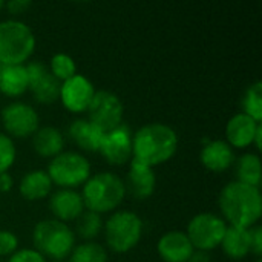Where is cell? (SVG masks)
I'll return each mask as SVG.
<instances>
[{"label":"cell","instance_id":"6da1fadb","mask_svg":"<svg viewBox=\"0 0 262 262\" xmlns=\"http://www.w3.org/2000/svg\"><path fill=\"white\" fill-rule=\"evenodd\" d=\"M221 218L227 226L250 229L262 216V193L259 187L243 184L236 180L227 183L218 196Z\"/></svg>","mask_w":262,"mask_h":262},{"label":"cell","instance_id":"7a4b0ae2","mask_svg":"<svg viewBox=\"0 0 262 262\" xmlns=\"http://www.w3.org/2000/svg\"><path fill=\"white\" fill-rule=\"evenodd\" d=\"M180 138L173 127L164 123H147L132 137V160L157 167L169 160L178 150Z\"/></svg>","mask_w":262,"mask_h":262},{"label":"cell","instance_id":"3957f363","mask_svg":"<svg viewBox=\"0 0 262 262\" xmlns=\"http://www.w3.org/2000/svg\"><path fill=\"white\" fill-rule=\"evenodd\" d=\"M84 209L98 215L115 212L126 198V186L121 177L114 172H98L89 177L81 186Z\"/></svg>","mask_w":262,"mask_h":262},{"label":"cell","instance_id":"277c9868","mask_svg":"<svg viewBox=\"0 0 262 262\" xmlns=\"http://www.w3.org/2000/svg\"><path fill=\"white\" fill-rule=\"evenodd\" d=\"M75 232L66 224L54 218L38 221L32 229L34 249L46 259L63 261L77 246Z\"/></svg>","mask_w":262,"mask_h":262},{"label":"cell","instance_id":"5b68a950","mask_svg":"<svg viewBox=\"0 0 262 262\" xmlns=\"http://www.w3.org/2000/svg\"><path fill=\"white\" fill-rule=\"evenodd\" d=\"M37 46L29 25L17 18L0 21V64H26Z\"/></svg>","mask_w":262,"mask_h":262},{"label":"cell","instance_id":"8992f818","mask_svg":"<svg viewBox=\"0 0 262 262\" xmlns=\"http://www.w3.org/2000/svg\"><path fill=\"white\" fill-rule=\"evenodd\" d=\"M143 220L130 210H115L103 224L106 246L114 253L134 250L143 236Z\"/></svg>","mask_w":262,"mask_h":262},{"label":"cell","instance_id":"52a82bcc","mask_svg":"<svg viewBox=\"0 0 262 262\" xmlns=\"http://www.w3.org/2000/svg\"><path fill=\"white\" fill-rule=\"evenodd\" d=\"M51 181L58 189H74L81 187L91 173V161L77 150H63L54 157L46 169Z\"/></svg>","mask_w":262,"mask_h":262},{"label":"cell","instance_id":"ba28073f","mask_svg":"<svg viewBox=\"0 0 262 262\" xmlns=\"http://www.w3.org/2000/svg\"><path fill=\"white\" fill-rule=\"evenodd\" d=\"M227 223L216 213L201 212L196 213L187 224L186 235L198 252H212L221 246Z\"/></svg>","mask_w":262,"mask_h":262},{"label":"cell","instance_id":"9c48e42d","mask_svg":"<svg viewBox=\"0 0 262 262\" xmlns=\"http://www.w3.org/2000/svg\"><path fill=\"white\" fill-rule=\"evenodd\" d=\"M0 120L8 137L29 138L40 127V115L34 106L26 101H11L0 111Z\"/></svg>","mask_w":262,"mask_h":262},{"label":"cell","instance_id":"30bf717a","mask_svg":"<svg viewBox=\"0 0 262 262\" xmlns=\"http://www.w3.org/2000/svg\"><path fill=\"white\" fill-rule=\"evenodd\" d=\"M88 120L104 134L118 127L124 118V106L120 97L111 91H95L88 107Z\"/></svg>","mask_w":262,"mask_h":262},{"label":"cell","instance_id":"8fae6325","mask_svg":"<svg viewBox=\"0 0 262 262\" xmlns=\"http://www.w3.org/2000/svg\"><path fill=\"white\" fill-rule=\"evenodd\" d=\"M132 137L134 132L127 123H121L103 135L98 152L111 166L129 164L132 160Z\"/></svg>","mask_w":262,"mask_h":262},{"label":"cell","instance_id":"7c38bea8","mask_svg":"<svg viewBox=\"0 0 262 262\" xmlns=\"http://www.w3.org/2000/svg\"><path fill=\"white\" fill-rule=\"evenodd\" d=\"M95 95L94 83L83 74H75L60 86L58 100L63 107L72 114H83L88 111Z\"/></svg>","mask_w":262,"mask_h":262},{"label":"cell","instance_id":"4fadbf2b","mask_svg":"<svg viewBox=\"0 0 262 262\" xmlns=\"http://www.w3.org/2000/svg\"><path fill=\"white\" fill-rule=\"evenodd\" d=\"M49 210L54 220L61 223L77 221V218L86 210L81 193L74 189H57L49 195Z\"/></svg>","mask_w":262,"mask_h":262},{"label":"cell","instance_id":"5bb4252c","mask_svg":"<svg viewBox=\"0 0 262 262\" xmlns=\"http://www.w3.org/2000/svg\"><path fill=\"white\" fill-rule=\"evenodd\" d=\"M195 249L186 232L170 230L160 236L157 253L164 262H190Z\"/></svg>","mask_w":262,"mask_h":262},{"label":"cell","instance_id":"9a60e30c","mask_svg":"<svg viewBox=\"0 0 262 262\" xmlns=\"http://www.w3.org/2000/svg\"><path fill=\"white\" fill-rule=\"evenodd\" d=\"M124 186L126 193H130L135 200H147L157 189V175L152 167L130 160Z\"/></svg>","mask_w":262,"mask_h":262},{"label":"cell","instance_id":"2e32d148","mask_svg":"<svg viewBox=\"0 0 262 262\" xmlns=\"http://www.w3.org/2000/svg\"><path fill=\"white\" fill-rule=\"evenodd\" d=\"M235 160V149H232L226 140H210L201 146L200 161L207 170L213 173H221L233 167Z\"/></svg>","mask_w":262,"mask_h":262},{"label":"cell","instance_id":"e0dca14e","mask_svg":"<svg viewBox=\"0 0 262 262\" xmlns=\"http://www.w3.org/2000/svg\"><path fill=\"white\" fill-rule=\"evenodd\" d=\"M261 123L243 112L232 115L226 124V141L232 149H247L253 146V138Z\"/></svg>","mask_w":262,"mask_h":262},{"label":"cell","instance_id":"ac0fdd59","mask_svg":"<svg viewBox=\"0 0 262 262\" xmlns=\"http://www.w3.org/2000/svg\"><path fill=\"white\" fill-rule=\"evenodd\" d=\"M68 135L81 150L94 154L98 152L104 132L88 118H75L68 127Z\"/></svg>","mask_w":262,"mask_h":262},{"label":"cell","instance_id":"d6986e66","mask_svg":"<svg viewBox=\"0 0 262 262\" xmlns=\"http://www.w3.org/2000/svg\"><path fill=\"white\" fill-rule=\"evenodd\" d=\"M32 138V149L41 158L52 160L64 150V135L55 126H40Z\"/></svg>","mask_w":262,"mask_h":262},{"label":"cell","instance_id":"ffe728a7","mask_svg":"<svg viewBox=\"0 0 262 262\" xmlns=\"http://www.w3.org/2000/svg\"><path fill=\"white\" fill-rule=\"evenodd\" d=\"M52 187L54 184L48 172L43 169L26 172L18 183V192L26 201H40L49 198V195L52 193Z\"/></svg>","mask_w":262,"mask_h":262},{"label":"cell","instance_id":"44dd1931","mask_svg":"<svg viewBox=\"0 0 262 262\" xmlns=\"http://www.w3.org/2000/svg\"><path fill=\"white\" fill-rule=\"evenodd\" d=\"M29 91L25 64H0V94L17 98Z\"/></svg>","mask_w":262,"mask_h":262},{"label":"cell","instance_id":"7402d4cb","mask_svg":"<svg viewBox=\"0 0 262 262\" xmlns=\"http://www.w3.org/2000/svg\"><path fill=\"white\" fill-rule=\"evenodd\" d=\"M220 247H221L223 253L233 261H241V259L247 258L252 253L250 229L227 226V230L224 233V238H223Z\"/></svg>","mask_w":262,"mask_h":262},{"label":"cell","instance_id":"603a6c76","mask_svg":"<svg viewBox=\"0 0 262 262\" xmlns=\"http://www.w3.org/2000/svg\"><path fill=\"white\" fill-rule=\"evenodd\" d=\"M235 177L236 181L253 186V187H261L262 180V169H261V158L258 154L247 152L243 154L239 158L235 160Z\"/></svg>","mask_w":262,"mask_h":262},{"label":"cell","instance_id":"cb8c5ba5","mask_svg":"<svg viewBox=\"0 0 262 262\" xmlns=\"http://www.w3.org/2000/svg\"><path fill=\"white\" fill-rule=\"evenodd\" d=\"M60 86H61V83L48 69L46 74H43L38 80H35L34 83L29 84V91L37 103L51 104L58 100Z\"/></svg>","mask_w":262,"mask_h":262},{"label":"cell","instance_id":"d4e9b609","mask_svg":"<svg viewBox=\"0 0 262 262\" xmlns=\"http://www.w3.org/2000/svg\"><path fill=\"white\" fill-rule=\"evenodd\" d=\"M241 107L243 114L249 115L255 121H262V81L256 80L244 91L241 97Z\"/></svg>","mask_w":262,"mask_h":262},{"label":"cell","instance_id":"484cf974","mask_svg":"<svg viewBox=\"0 0 262 262\" xmlns=\"http://www.w3.org/2000/svg\"><path fill=\"white\" fill-rule=\"evenodd\" d=\"M107 250L95 241H84L75 246L68 256V262H107Z\"/></svg>","mask_w":262,"mask_h":262},{"label":"cell","instance_id":"4316f807","mask_svg":"<svg viewBox=\"0 0 262 262\" xmlns=\"http://www.w3.org/2000/svg\"><path fill=\"white\" fill-rule=\"evenodd\" d=\"M101 230H103L101 215L95 212L84 210L75 221V232H77L75 235H78L86 241H94Z\"/></svg>","mask_w":262,"mask_h":262},{"label":"cell","instance_id":"83f0119b","mask_svg":"<svg viewBox=\"0 0 262 262\" xmlns=\"http://www.w3.org/2000/svg\"><path fill=\"white\" fill-rule=\"evenodd\" d=\"M49 72L60 81H66L71 77H74L77 74V64L75 60L66 54V52H57L51 57L49 60V66H48Z\"/></svg>","mask_w":262,"mask_h":262},{"label":"cell","instance_id":"f1b7e54d","mask_svg":"<svg viewBox=\"0 0 262 262\" xmlns=\"http://www.w3.org/2000/svg\"><path fill=\"white\" fill-rule=\"evenodd\" d=\"M17 158V147L11 137L0 132V173L8 172Z\"/></svg>","mask_w":262,"mask_h":262},{"label":"cell","instance_id":"f546056e","mask_svg":"<svg viewBox=\"0 0 262 262\" xmlns=\"http://www.w3.org/2000/svg\"><path fill=\"white\" fill-rule=\"evenodd\" d=\"M18 250V238L11 230H0V256L9 258L12 253Z\"/></svg>","mask_w":262,"mask_h":262},{"label":"cell","instance_id":"4dcf8cb0","mask_svg":"<svg viewBox=\"0 0 262 262\" xmlns=\"http://www.w3.org/2000/svg\"><path fill=\"white\" fill-rule=\"evenodd\" d=\"M6 262H48V259L35 249H18Z\"/></svg>","mask_w":262,"mask_h":262},{"label":"cell","instance_id":"1f68e13d","mask_svg":"<svg viewBox=\"0 0 262 262\" xmlns=\"http://www.w3.org/2000/svg\"><path fill=\"white\" fill-rule=\"evenodd\" d=\"M250 246L252 253L256 258H261L262 255V227L259 224L250 227Z\"/></svg>","mask_w":262,"mask_h":262},{"label":"cell","instance_id":"d6a6232c","mask_svg":"<svg viewBox=\"0 0 262 262\" xmlns=\"http://www.w3.org/2000/svg\"><path fill=\"white\" fill-rule=\"evenodd\" d=\"M32 6L31 0H9L5 3V8L12 15H21Z\"/></svg>","mask_w":262,"mask_h":262},{"label":"cell","instance_id":"836d02e7","mask_svg":"<svg viewBox=\"0 0 262 262\" xmlns=\"http://www.w3.org/2000/svg\"><path fill=\"white\" fill-rule=\"evenodd\" d=\"M14 187V178L9 172L0 173V193H8Z\"/></svg>","mask_w":262,"mask_h":262},{"label":"cell","instance_id":"e575fe53","mask_svg":"<svg viewBox=\"0 0 262 262\" xmlns=\"http://www.w3.org/2000/svg\"><path fill=\"white\" fill-rule=\"evenodd\" d=\"M190 262H210V256H209L207 252H198V250H195L193 255H192Z\"/></svg>","mask_w":262,"mask_h":262},{"label":"cell","instance_id":"d590c367","mask_svg":"<svg viewBox=\"0 0 262 262\" xmlns=\"http://www.w3.org/2000/svg\"><path fill=\"white\" fill-rule=\"evenodd\" d=\"M253 146L256 147V150L259 152L262 149V123L259 124L256 134H255V138H253Z\"/></svg>","mask_w":262,"mask_h":262},{"label":"cell","instance_id":"8d00e7d4","mask_svg":"<svg viewBox=\"0 0 262 262\" xmlns=\"http://www.w3.org/2000/svg\"><path fill=\"white\" fill-rule=\"evenodd\" d=\"M3 8H5V2H3V0H0V11H2Z\"/></svg>","mask_w":262,"mask_h":262},{"label":"cell","instance_id":"74e56055","mask_svg":"<svg viewBox=\"0 0 262 262\" xmlns=\"http://www.w3.org/2000/svg\"><path fill=\"white\" fill-rule=\"evenodd\" d=\"M255 262H262V259H261V258H256V261H255Z\"/></svg>","mask_w":262,"mask_h":262},{"label":"cell","instance_id":"f35d334b","mask_svg":"<svg viewBox=\"0 0 262 262\" xmlns=\"http://www.w3.org/2000/svg\"><path fill=\"white\" fill-rule=\"evenodd\" d=\"M51 262H63V261H51Z\"/></svg>","mask_w":262,"mask_h":262}]
</instances>
